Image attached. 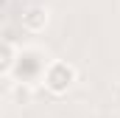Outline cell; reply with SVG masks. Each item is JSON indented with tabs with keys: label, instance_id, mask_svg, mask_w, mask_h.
Masks as SVG:
<instances>
[{
	"label": "cell",
	"instance_id": "cell-4",
	"mask_svg": "<svg viewBox=\"0 0 120 118\" xmlns=\"http://www.w3.org/2000/svg\"><path fill=\"white\" fill-rule=\"evenodd\" d=\"M14 59H17L14 56V48H11L8 42H0V76L14 67Z\"/></svg>",
	"mask_w": 120,
	"mask_h": 118
},
{
	"label": "cell",
	"instance_id": "cell-3",
	"mask_svg": "<svg viewBox=\"0 0 120 118\" xmlns=\"http://www.w3.org/2000/svg\"><path fill=\"white\" fill-rule=\"evenodd\" d=\"M22 25L28 31H42L48 25V11H45V8H28V11L22 14Z\"/></svg>",
	"mask_w": 120,
	"mask_h": 118
},
{
	"label": "cell",
	"instance_id": "cell-5",
	"mask_svg": "<svg viewBox=\"0 0 120 118\" xmlns=\"http://www.w3.org/2000/svg\"><path fill=\"white\" fill-rule=\"evenodd\" d=\"M3 6H6V0H0V8H3Z\"/></svg>",
	"mask_w": 120,
	"mask_h": 118
},
{
	"label": "cell",
	"instance_id": "cell-1",
	"mask_svg": "<svg viewBox=\"0 0 120 118\" xmlns=\"http://www.w3.org/2000/svg\"><path fill=\"white\" fill-rule=\"evenodd\" d=\"M45 76V87L50 90V93H67V90L73 87V82H75V70H73V65H67V62H53V65H48V70L42 73Z\"/></svg>",
	"mask_w": 120,
	"mask_h": 118
},
{
	"label": "cell",
	"instance_id": "cell-2",
	"mask_svg": "<svg viewBox=\"0 0 120 118\" xmlns=\"http://www.w3.org/2000/svg\"><path fill=\"white\" fill-rule=\"evenodd\" d=\"M14 76L20 79V82H34L36 76H42L45 73V62H42V56L36 54V51H25L22 56L14 59Z\"/></svg>",
	"mask_w": 120,
	"mask_h": 118
}]
</instances>
